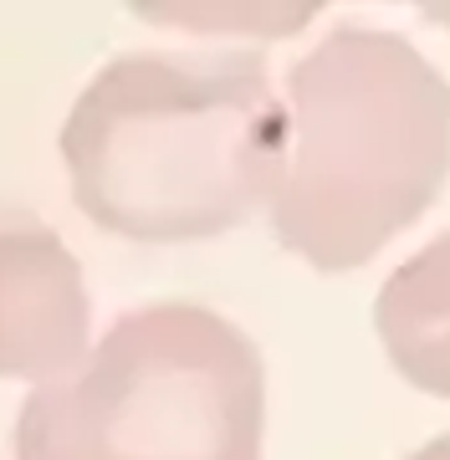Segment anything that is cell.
Returning a JSON list of instances; mask_svg holds the SVG:
<instances>
[{"label":"cell","instance_id":"obj_1","mask_svg":"<svg viewBox=\"0 0 450 460\" xmlns=\"http://www.w3.org/2000/svg\"><path fill=\"white\" fill-rule=\"evenodd\" d=\"M72 199L128 241H200L277 199L287 108L251 47L123 51L62 123Z\"/></svg>","mask_w":450,"mask_h":460},{"label":"cell","instance_id":"obj_2","mask_svg":"<svg viewBox=\"0 0 450 460\" xmlns=\"http://www.w3.org/2000/svg\"><path fill=\"white\" fill-rule=\"evenodd\" d=\"M450 174V83L410 36L338 26L287 72V169L271 226L317 271L374 261Z\"/></svg>","mask_w":450,"mask_h":460},{"label":"cell","instance_id":"obj_3","mask_svg":"<svg viewBox=\"0 0 450 460\" xmlns=\"http://www.w3.org/2000/svg\"><path fill=\"white\" fill-rule=\"evenodd\" d=\"M267 368L231 317L195 302L123 313L16 414V460H261Z\"/></svg>","mask_w":450,"mask_h":460},{"label":"cell","instance_id":"obj_4","mask_svg":"<svg viewBox=\"0 0 450 460\" xmlns=\"http://www.w3.org/2000/svg\"><path fill=\"white\" fill-rule=\"evenodd\" d=\"M93 307L67 241L26 205H0V378H57L83 363Z\"/></svg>","mask_w":450,"mask_h":460},{"label":"cell","instance_id":"obj_5","mask_svg":"<svg viewBox=\"0 0 450 460\" xmlns=\"http://www.w3.org/2000/svg\"><path fill=\"white\" fill-rule=\"evenodd\" d=\"M374 323L389 363L415 389L450 399V230L384 281Z\"/></svg>","mask_w":450,"mask_h":460},{"label":"cell","instance_id":"obj_6","mask_svg":"<svg viewBox=\"0 0 450 460\" xmlns=\"http://www.w3.org/2000/svg\"><path fill=\"white\" fill-rule=\"evenodd\" d=\"M410 460H450V435H435L430 445H419Z\"/></svg>","mask_w":450,"mask_h":460}]
</instances>
